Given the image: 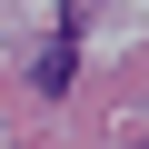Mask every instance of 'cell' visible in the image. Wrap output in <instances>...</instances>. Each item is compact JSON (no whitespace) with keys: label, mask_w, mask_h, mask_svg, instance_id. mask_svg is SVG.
Instances as JSON below:
<instances>
[{"label":"cell","mask_w":149,"mask_h":149,"mask_svg":"<svg viewBox=\"0 0 149 149\" xmlns=\"http://www.w3.org/2000/svg\"><path fill=\"white\" fill-rule=\"evenodd\" d=\"M70 70H80V50H70V30H50V40L30 50V80H40V90L60 100V90H70Z\"/></svg>","instance_id":"1"}]
</instances>
